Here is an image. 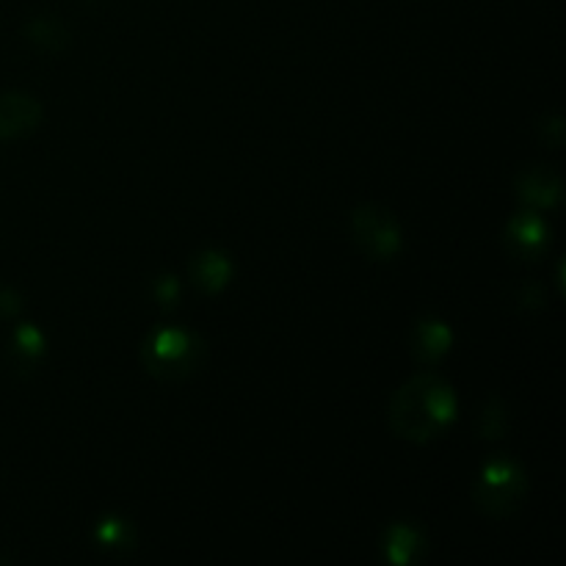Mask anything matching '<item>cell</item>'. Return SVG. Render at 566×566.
<instances>
[{
  "mask_svg": "<svg viewBox=\"0 0 566 566\" xmlns=\"http://www.w3.org/2000/svg\"><path fill=\"white\" fill-rule=\"evenodd\" d=\"M459 418L453 387L437 374H418L403 381L390 398V429L398 440L426 446L446 434Z\"/></svg>",
  "mask_w": 566,
  "mask_h": 566,
  "instance_id": "obj_1",
  "label": "cell"
},
{
  "mask_svg": "<svg viewBox=\"0 0 566 566\" xmlns=\"http://www.w3.org/2000/svg\"><path fill=\"white\" fill-rule=\"evenodd\" d=\"M142 359L149 376L166 385H180L199 374L208 359V346L197 332L158 329L144 343Z\"/></svg>",
  "mask_w": 566,
  "mask_h": 566,
  "instance_id": "obj_2",
  "label": "cell"
},
{
  "mask_svg": "<svg viewBox=\"0 0 566 566\" xmlns=\"http://www.w3.org/2000/svg\"><path fill=\"white\" fill-rule=\"evenodd\" d=\"M475 509L484 517L506 520L514 517L528 501V475L512 459H492L481 468L473 486Z\"/></svg>",
  "mask_w": 566,
  "mask_h": 566,
  "instance_id": "obj_3",
  "label": "cell"
},
{
  "mask_svg": "<svg viewBox=\"0 0 566 566\" xmlns=\"http://www.w3.org/2000/svg\"><path fill=\"white\" fill-rule=\"evenodd\" d=\"M352 241L365 258L392 260L401 252L403 232L390 208L365 202L352 213Z\"/></svg>",
  "mask_w": 566,
  "mask_h": 566,
  "instance_id": "obj_4",
  "label": "cell"
},
{
  "mask_svg": "<svg viewBox=\"0 0 566 566\" xmlns=\"http://www.w3.org/2000/svg\"><path fill=\"white\" fill-rule=\"evenodd\" d=\"M42 125V103L31 94H0V142H17L31 136Z\"/></svg>",
  "mask_w": 566,
  "mask_h": 566,
  "instance_id": "obj_5",
  "label": "cell"
},
{
  "mask_svg": "<svg viewBox=\"0 0 566 566\" xmlns=\"http://www.w3.org/2000/svg\"><path fill=\"white\" fill-rule=\"evenodd\" d=\"M503 241H506V249L514 258L536 260L551 243V227L545 224V219L536 210L528 208L509 221Z\"/></svg>",
  "mask_w": 566,
  "mask_h": 566,
  "instance_id": "obj_6",
  "label": "cell"
},
{
  "mask_svg": "<svg viewBox=\"0 0 566 566\" xmlns=\"http://www.w3.org/2000/svg\"><path fill=\"white\" fill-rule=\"evenodd\" d=\"M514 188H517L520 202L528 205L531 210H551L562 205L564 199L562 177H558V171L547 169V166H534V169L523 171Z\"/></svg>",
  "mask_w": 566,
  "mask_h": 566,
  "instance_id": "obj_7",
  "label": "cell"
},
{
  "mask_svg": "<svg viewBox=\"0 0 566 566\" xmlns=\"http://www.w3.org/2000/svg\"><path fill=\"white\" fill-rule=\"evenodd\" d=\"M191 271V282L202 293L213 296V293H221L232 280V260L227 258L219 249H205L188 265Z\"/></svg>",
  "mask_w": 566,
  "mask_h": 566,
  "instance_id": "obj_8",
  "label": "cell"
},
{
  "mask_svg": "<svg viewBox=\"0 0 566 566\" xmlns=\"http://www.w3.org/2000/svg\"><path fill=\"white\" fill-rule=\"evenodd\" d=\"M453 343L451 326L437 318L418 321L412 329V354L420 365L440 363Z\"/></svg>",
  "mask_w": 566,
  "mask_h": 566,
  "instance_id": "obj_9",
  "label": "cell"
},
{
  "mask_svg": "<svg viewBox=\"0 0 566 566\" xmlns=\"http://www.w3.org/2000/svg\"><path fill=\"white\" fill-rule=\"evenodd\" d=\"M426 553V536L415 525H392L385 536L387 562L407 566L418 564Z\"/></svg>",
  "mask_w": 566,
  "mask_h": 566,
  "instance_id": "obj_10",
  "label": "cell"
},
{
  "mask_svg": "<svg viewBox=\"0 0 566 566\" xmlns=\"http://www.w3.org/2000/svg\"><path fill=\"white\" fill-rule=\"evenodd\" d=\"M25 39L39 50V53L59 55L70 48L72 36L66 31V25L53 17H33L25 25Z\"/></svg>",
  "mask_w": 566,
  "mask_h": 566,
  "instance_id": "obj_11",
  "label": "cell"
},
{
  "mask_svg": "<svg viewBox=\"0 0 566 566\" xmlns=\"http://www.w3.org/2000/svg\"><path fill=\"white\" fill-rule=\"evenodd\" d=\"M14 352L17 357L28 359V363H36V359L44 354L42 332L31 324H22L20 329L14 332Z\"/></svg>",
  "mask_w": 566,
  "mask_h": 566,
  "instance_id": "obj_12",
  "label": "cell"
},
{
  "mask_svg": "<svg viewBox=\"0 0 566 566\" xmlns=\"http://www.w3.org/2000/svg\"><path fill=\"white\" fill-rule=\"evenodd\" d=\"M97 539L103 547H127L133 545V528L125 520H103L97 525Z\"/></svg>",
  "mask_w": 566,
  "mask_h": 566,
  "instance_id": "obj_13",
  "label": "cell"
},
{
  "mask_svg": "<svg viewBox=\"0 0 566 566\" xmlns=\"http://www.w3.org/2000/svg\"><path fill=\"white\" fill-rule=\"evenodd\" d=\"M481 431H484V437H503V431H506V409H503V403L492 401L490 407H486L484 412V420H481Z\"/></svg>",
  "mask_w": 566,
  "mask_h": 566,
  "instance_id": "obj_14",
  "label": "cell"
},
{
  "mask_svg": "<svg viewBox=\"0 0 566 566\" xmlns=\"http://www.w3.org/2000/svg\"><path fill=\"white\" fill-rule=\"evenodd\" d=\"M155 298L160 304H175L180 298V285H177L175 276H160L158 285H155Z\"/></svg>",
  "mask_w": 566,
  "mask_h": 566,
  "instance_id": "obj_15",
  "label": "cell"
},
{
  "mask_svg": "<svg viewBox=\"0 0 566 566\" xmlns=\"http://www.w3.org/2000/svg\"><path fill=\"white\" fill-rule=\"evenodd\" d=\"M22 310V302L20 296H17L11 287H0V318H14V315H20Z\"/></svg>",
  "mask_w": 566,
  "mask_h": 566,
  "instance_id": "obj_16",
  "label": "cell"
}]
</instances>
